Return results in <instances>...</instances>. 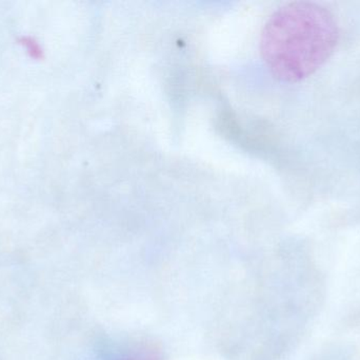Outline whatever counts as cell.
Returning a JSON list of instances; mask_svg holds the SVG:
<instances>
[{"instance_id":"6da1fadb","label":"cell","mask_w":360,"mask_h":360,"mask_svg":"<svg viewBox=\"0 0 360 360\" xmlns=\"http://www.w3.org/2000/svg\"><path fill=\"white\" fill-rule=\"evenodd\" d=\"M333 14L314 2L296 1L277 10L264 25L260 52L270 71L295 82L316 72L338 44Z\"/></svg>"}]
</instances>
